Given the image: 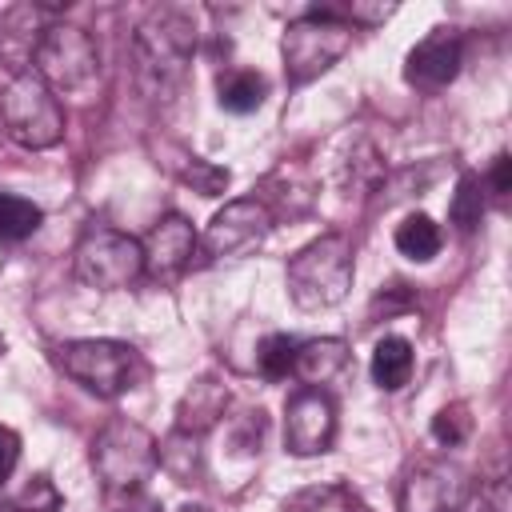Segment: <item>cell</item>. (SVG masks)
<instances>
[{
    "mask_svg": "<svg viewBox=\"0 0 512 512\" xmlns=\"http://www.w3.org/2000/svg\"><path fill=\"white\" fill-rule=\"evenodd\" d=\"M380 176H384V160H380V152H376L368 140H360V144L348 152V160H344V188L372 192V188L380 184Z\"/></svg>",
    "mask_w": 512,
    "mask_h": 512,
    "instance_id": "23",
    "label": "cell"
},
{
    "mask_svg": "<svg viewBox=\"0 0 512 512\" xmlns=\"http://www.w3.org/2000/svg\"><path fill=\"white\" fill-rule=\"evenodd\" d=\"M108 512H160V500H152L144 488H136V492H108Z\"/></svg>",
    "mask_w": 512,
    "mask_h": 512,
    "instance_id": "29",
    "label": "cell"
},
{
    "mask_svg": "<svg viewBox=\"0 0 512 512\" xmlns=\"http://www.w3.org/2000/svg\"><path fill=\"white\" fill-rule=\"evenodd\" d=\"M336 444V400L324 388H296L284 404V448L292 456H324Z\"/></svg>",
    "mask_w": 512,
    "mask_h": 512,
    "instance_id": "10",
    "label": "cell"
},
{
    "mask_svg": "<svg viewBox=\"0 0 512 512\" xmlns=\"http://www.w3.org/2000/svg\"><path fill=\"white\" fill-rule=\"evenodd\" d=\"M348 368V344L336 336H320V340H304L296 344V360H292V376L304 380V388H320L328 380H336Z\"/></svg>",
    "mask_w": 512,
    "mask_h": 512,
    "instance_id": "15",
    "label": "cell"
},
{
    "mask_svg": "<svg viewBox=\"0 0 512 512\" xmlns=\"http://www.w3.org/2000/svg\"><path fill=\"white\" fill-rule=\"evenodd\" d=\"M72 272L84 288H96V292L132 288L144 276V248L128 232L92 228L72 252Z\"/></svg>",
    "mask_w": 512,
    "mask_h": 512,
    "instance_id": "8",
    "label": "cell"
},
{
    "mask_svg": "<svg viewBox=\"0 0 512 512\" xmlns=\"http://www.w3.org/2000/svg\"><path fill=\"white\" fill-rule=\"evenodd\" d=\"M352 276H356V260H352V240L344 232H324L308 240L284 268L288 296L304 312L340 304L352 288Z\"/></svg>",
    "mask_w": 512,
    "mask_h": 512,
    "instance_id": "2",
    "label": "cell"
},
{
    "mask_svg": "<svg viewBox=\"0 0 512 512\" xmlns=\"http://www.w3.org/2000/svg\"><path fill=\"white\" fill-rule=\"evenodd\" d=\"M4 348H8V344H4V336H0V356H4Z\"/></svg>",
    "mask_w": 512,
    "mask_h": 512,
    "instance_id": "34",
    "label": "cell"
},
{
    "mask_svg": "<svg viewBox=\"0 0 512 512\" xmlns=\"http://www.w3.org/2000/svg\"><path fill=\"white\" fill-rule=\"evenodd\" d=\"M192 52H196V24L184 8L164 4L148 12L132 36V64H136L140 96L152 104L172 100L180 84L188 80Z\"/></svg>",
    "mask_w": 512,
    "mask_h": 512,
    "instance_id": "1",
    "label": "cell"
},
{
    "mask_svg": "<svg viewBox=\"0 0 512 512\" xmlns=\"http://www.w3.org/2000/svg\"><path fill=\"white\" fill-rule=\"evenodd\" d=\"M472 480L460 464L448 460H424L416 464L400 484V512H460L468 504Z\"/></svg>",
    "mask_w": 512,
    "mask_h": 512,
    "instance_id": "11",
    "label": "cell"
},
{
    "mask_svg": "<svg viewBox=\"0 0 512 512\" xmlns=\"http://www.w3.org/2000/svg\"><path fill=\"white\" fill-rule=\"evenodd\" d=\"M272 228H276V216L268 212V204L260 196H240V200H228L204 224L200 248L208 260H236V256L256 252Z\"/></svg>",
    "mask_w": 512,
    "mask_h": 512,
    "instance_id": "9",
    "label": "cell"
},
{
    "mask_svg": "<svg viewBox=\"0 0 512 512\" xmlns=\"http://www.w3.org/2000/svg\"><path fill=\"white\" fill-rule=\"evenodd\" d=\"M488 188H492L496 200H504V196L512 192V156H508V152H496L492 172H488Z\"/></svg>",
    "mask_w": 512,
    "mask_h": 512,
    "instance_id": "32",
    "label": "cell"
},
{
    "mask_svg": "<svg viewBox=\"0 0 512 512\" xmlns=\"http://www.w3.org/2000/svg\"><path fill=\"white\" fill-rule=\"evenodd\" d=\"M260 440H264V412H244L240 416V428L232 432V444L236 452H260Z\"/></svg>",
    "mask_w": 512,
    "mask_h": 512,
    "instance_id": "28",
    "label": "cell"
},
{
    "mask_svg": "<svg viewBox=\"0 0 512 512\" xmlns=\"http://www.w3.org/2000/svg\"><path fill=\"white\" fill-rule=\"evenodd\" d=\"M180 180L192 184V192H200V196H220L232 176H228V168H220V164H208V160H200V156H188V164L180 168Z\"/></svg>",
    "mask_w": 512,
    "mask_h": 512,
    "instance_id": "26",
    "label": "cell"
},
{
    "mask_svg": "<svg viewBox=\"0 0 512 512\" xmlns=\"http://www.w3.org/2000/svg\"><path fill=\"white\" fill-rule=\"evenodd\" d=\"M52 360L64 376L104 400H116L144 380V360L128 340H64L52 348Z\"/></svg>",
    "mask_w": 512,
    "mask_h": 512,
    "instance_id": "4",
    "label": "cell"
},
{
    "mask_svg": "<svg viewBox=\"0 0 512 512\" xmlns=\"http://www.w3.org/2000/svg\"><path fill=\"white\" fill-rule=\"evenodd\" d=\"M160 468L176 480V484H196L204 472V456H200V436L192 432H172L168 440H160Z\"/></svg>",
    "mask_w": 512,
    "mask_h": 512,
    "instance_id": "17",
    "label": "cell"
},
{
    "mask_svg": "<svg viewBox=\"0 0 512 512\" xmlns=\"http://www.w3.org/2000/svg\"><path fill=\"white\" fill-rule=\"evenodd\" d=\"M220 108L224 112H236V116H244V112H256L260 104H264V96H268V80L260 76V72H248V68H236V72H228V76H220Z\"/></svg>",
    "mask_w": 512,
    "mask_h": 512,
    "instance_id": "20",
    "label": "cell"
},
{
    "mask_svg": "<svg viewBox=\"0 0 512 512\" xmlns=\"http://www.w3.org/2000/svg\"><path fill=\"white\" fill-rule=\"evenodd\" d=\"M0 512H16V508H12V504H0Z\"/></svg>",
    "mask_w": 512,
    "mask_h": 512,
    "instance_id": "33",
    "label": "cell"
},
{
    "mask_svg": "<svg viewBox=\"0 0 512 512\" xmlns=\"http://www.w3.org/2000/svg\"><path fill=\"white\" fill-rule=\"evenodd\" d=\"M396 252L416 260V264H428L436 252H440V224L428 216V212H412L396 224Z\"/></svg>",
    "mask_w": 512,
    "mask_h": 512,
    "instance_id": "18",
    "label": "cell"
},
{
    "mask_svg": "<svg viewBox=\"0 0 512 512\" xmlns=\"http://www.w3.org/2000/svg\"><path fill=\"white\" fill-rule=\"evenodd\" d=\"M156 468H160V440L144 424L116 416L96 432L92 472L104 484V492H136L152 480Z\"/></svg>",
    "mask_w": 512,
    "mask_h": 512,
    "instance_id": "5",
    "label": "cell"
},
{
    "mask_svg": "<svg viewBox=\"0 0 512 512\" xmlns=\"http://www.w3.org/2000/svg\"><path fill=\"white\" fill-rule=\"evenodd\" d=\"M140 248H144V276H152L160 284H172L192 264V256L200 248V236H196V228H192L188 216L168 212V216H160L148 228V236L140 240Z\"/></svg>",
    "mask_w": 512,
    "mask_h": 512,
    "instance_id": "12",
    "label": "cell"
},
{
    "mask_svg": "<svg viewBox=\"0 0 512 512\" xmlns=\"http://www.w3.org/2000/svg\"><path fill=\"white\" fill-rule=\"evenodd\" d=\"M464 64V44L456 36V28H432L404 60V80L420 92H440L456 80Z\"/></svg>",
    "mask_w": 512,
    "mask_h": 512,
    "instance_id": "13",
    "label": "cell"
},
{
    "mask_svg": "<svg viewBox=\"0 0 512 512\" xmlns=\"http://www.w3.org/2000/svg\"><path fill=\"white\" fill-rule=\"evenodd\" d=\"M412 364H416V356H412V344H408L404 336H380L376 348H372V364H368V372H372L376 388L396 392V388L408 384Z\"/></svg>",
    "mask_w": 512,
    "mask_h": 512,
    "instance_id": "16",
    "label": "cell"
},
{
    "mask_svg": "<svg viewBox=\"0 0 512 512\" xmlns=\"http://www.w3.org/2000/svg\"><path fill=\"white\" fill-rule=\"evenodd\" d=\"M468 436H472V412H468V404L456 400V404H444L432 416V440L440 448H460Z\"/></svg>",
    "mask_w": 512,
    "mask_h": 512,
    "instance_id": "25",
    "label": "cell"
},
{
    "mask_svg": "<svg viewBox=\"0 0 512 512\" xmlns=\"http://www.w3.org/2000/svg\"><path fill=\"white\" fill-rule=\"evenodd\" d=\"M484 500H488L492 512H512V496H508V472H504V464L484 480Z\"/></svg>",
    "mask_w": 512,
    "mask_h": 512,
    "instance_id": "30",
    "label": "cell"
},
{
    "mask_svg": "<svg viewBox=\"0 0 512 512\" xmlns=\"http://www.w3.org/2000/svg\"><path fill=\"white\" fill-rule=\"evenodd\" d=\"M16 512H60L64 508V496L56 492V484H52V476H32L28 484H24V492L16 496V504H12Z\"/></svg>",
    "mask_w": 512,
    "mask_h": 512,
    "instance_id": "27",
    "label": "cell"
},
{
    "mask_svg": "<svg viewBox=\"0 0 512 512\" xmlns=\"http://www.w3.org/2000/svg\"><path fill=\"white\" fill-rule=\"evenodd\" d=\"M284 512H368L364 500L344 484H312L284 500Z\"/></svg>",
    "mask_w": 512,
    "mask_h": 512,
    "instance_id": "19",
    "label": "cell"
},
{
    "mask_svg": "<svg viewBox=\"0 0 512 512\" xmlns=\"http://www.w3.org/2000/svg\"><path fill=\"white\" fill-rule=\"evenodd\" d=\"M32 72L56 96H84L100 80V44L80 24H48L32 48Z\"/></svg>",
    "mask_w": 512,
    "mask_h": 512,
    "instance_id": "6",
    "label": "cell"
},
{
    "mask_svg": "<svg viewBox=\"0 0 512 512\" xmlns=\"http://www.w3.org/2000/svg\"><path fill=\"white\" fill-rule=\"evenodd\" d=\"M348 44H352V24H344L340 16L312 8L308 16L292 20L280 40V60H284L288 84H296V88L312 84L348 52Z\"/></svg>",
    "mask_w": 512,
    "mask_h": 512,
    "instance_id": "7",
    "label": "cell"
},
{
    "mask_svg": "<svg viewBox=\"0 0 512 512\" xmlns=\"http://www.w3.org/2000/svg\"><path fill=\"white\" fill-rule=\"evenodd\" d=\"M224 408H228V384L220 376H200L176 404V428L192 432V436H204L220 424Z\"/></svg>",
    "mask_w": 512,
    "mask_h": 512,
    "instance_id": "14",
    "label": "cell"
},
{
    "mask_svg": "<svg viewBox=\"0 0 512 512\" xmlns=\"http://www.w3.org/2000/svg\"><path fill=\"white\" fill-rule=\"evenodd\" d=\"M16 464H20V436L8 424H0V484L16 472Z\"/></svg>",
    "mask_w": 512,
    "mask_h": 512,
    "instance_id": "31",
    "label": "cell"
},
{
    "mask_svg": "<svg viewBox=\"0 0 512 512\" xmlns=\"http://www.w3.org/2000/svg\"><path fill=\"white\" fill-rule=\"evenodd\" d=\"M40 220H44L40 204H32L24 196H12V192H0V240H8V244L28 240L40 228Z\"/></svg>",
    "mask_w": 512,
    "mask_h": 512,
    "instance_id": "22",
    "label": "cell"
},
{
    "mask_svg": "<svg viewBox=\"0 0 512 512\" xmlns=\"http://www.w3.org/2000/svg\"><path fill=\"white\" fill-rule=\"evenodd\" d=\"M0 128L28 152L56 148L64 140V104L32 68H20L0 88Z\"/></svg>",
    "mask_w": 512,
    "mask_h": 512,
    "instance_id": "3",
    "label": "cell"
},
{
    "mask_svg": "<svg viewBox=\"0 0 512 512\" xmlns=\"http://www.w3.org/2000/svg\"><path fill=\"white\" fill-rule=\"evenodd\" d=\"M448 220L456 224V232H476L484 220V184L476 172H460L452 204H448Z\"/></svg>",
    "mask_w": 512,
    "mask_h": 512,
    "instance_id": "21",
    "label": "cell"
},
{
    "mask_svg": "<svg viewBox=\"0 0 512 512\" xmlns=\"http://www.w3.org/2000/svg\"><path fill=\"white\" fill-rule=\"evenodd\" d=\"M296 344H300V340H292V336H284V332L264 336L260 348H256V368H260V376H264V380H284V376L292 372Z\"/></svg>",
    "mask_w": 512,
    "mask_h": 512,
    "instance_id": "24",
    "label": "cell"
}]
</instances>
